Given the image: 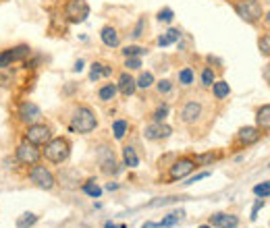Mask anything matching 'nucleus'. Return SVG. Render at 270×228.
<instances>
[{
	"label": "nucleus",
	"instance_id": "45",
	"mask_svg": "<svg viewBox=\"0 0 270 228\" xmlns=\"http://www.w3.org/2000/svg\"><path fill=\"white\" fill-rule=\"evenodd\" d=\"M73 68H75V71L79 73V71H81V68H84V62H81V60H79V62H75V66H73Z\"/></svg>",
	"mask_w": 270,
	"mask_h": 228
},
{
	"label": "nucleus",
	"instance_id": "7",
	"mask_svg": "<svg viewBox=\"0 0 270 228\" xmlns=\"http://www.w3.org/2000/svg\"><path fill=\"white\" fill-rule=\"evenodd\" d=\"M98 162L102 166V172L106 174H116L119 172V166H116V158H114V152L110 150V147H100L98 150Z\"/></svg>",
	"mask_w": 270,
	"mask_h": 228
},
{
	"label": "nucleus",
	"instance_id": "23",
	"mask_svg": "<svg viewBox=\"0 0 270 228\" xmlns=\"http://www.w3.org/2000/svg\"><path fill=\"white\" fill-rule=\"evenodd\" d=\"M212 91H214V96H216L218 100H222V98H227V96L231 94V87H229L227 81H214V83H212Z\"/></svg>",
	"mask_w": 270,
	"mask_h": 228
},
{
	"label": "nucleus",
	"instance_id": "18",
	"mask_svg": "<svg viewBox=\"0 0 270 228\" xmlns=\"http://www.w3.org/2000/svg\"><path fill=\"white\" fill-rule=\"evenodd\" d=\"M256 120H258V127H260L262 131H268V129H270V106H268V104H264L260 110H258Z\"/></svg>",
	"mask_w": 270,
	"mask_h": 228
},
{
	"label": "nucleus",
	"instance_id": "1",
	"mask_svg": "<svg viewBox=\"0 0 270 228\" xmlns=\"http://www.w3.org/2000/svg\"><path fill=\"white\" fill-rule=\"evenodd\" d=\"M44 145H46L44 147L46 160H50V162H54V164H63L69 158V154H71V145H69V141L65 139V137H56V139L46 141Z\"/></svg>",
	"mask_w": 270,
	"mask_h": 228
},
{
	"label": "nucleus",
	"instance_id": "33",
	"mask_svg": "<svg viewBox=\"0 0 270 228\" xmlns=\"http://www.w3.org/2000/svg\"><path fill=\"white\" fill-rule=\"evenodd\" d=\"M216 160V154H202L193 158V164H212Z\"/></svg>",
	"mask_w": 270,
	"mask_h": 228
},
{
	"label": "nucleus",
	"instance_id": "21",
	"mask_svg": "<svg viewBox=\"0 0 270 228\" xmlns=\"http://www.w3.org/2000/svg\"><path fill=\"white\" fill-rule=\"evenodd\" d=\"M123 160H125V166H129V168H135L139 164V158H137L135 150L133 147H129V145L123 150Z\"/></svg>",
	"mask_w": 270,
	"mask_h": 228
},
{
	"label": "nucleus",
	"instance_id": "16",
	"mask_svg": "<svg viewBox=\"0 0 270 228\" xmlns=\"http://www.w3.org/2000/svg\"><path fill=\"white\" fill-rule=\"evenodd\" d=\"M116 89H119L123 96H131L133 91L137 89L135 79H133L131 75H129V73H123V75H121V79H119V87H116Z\"/></svg>",
	"mask_w": 270,
	"mask_h": 228
},
{
	"label": "nucleus",
	"instance_id": "9",
	"mask_svg": "<svg viewBox=\"0 0 270 228\" xmlns=\"http://www.w3.org/2000/svg\"><path fill=\"white\" fill-rule=\"evenodd\" d=\"M17 160L21 164H36L38 160H40V152L36 150V145H31V143H21L19 147H17Z\"/></svg>",
	"mask_w": 270,
	"mask_h": 228
},
{
	"label": "nucleus",
	"instance_id": "35",
	"mask_svg": "<svg viewBox=\"0 0 270 228\" xmlns=\"http://www.w3.org/2000/svg\"><path fill=\"white\" fill-rule=\"evenodd\" d=\"M167 116H169V106H160V108L154 112V120H156V122H162Z\"/></svg>",
	"mask_w": 270,
	"mask_h": 228
},
{
	"label": "nucleus",
	"instance_id": "38",
	"mask_svg": "<svg viewBox=\"0 0 270 228\" xmlns=\"http://www.w3.org/2000/svg\"><path fill=\"white\" fill-rule=\"evenodd\" d=\"M125 66H129V68H131V71H135V68H139V66H142V60H139V58H135V56H129V58H127V62H125Z\"/></svg>",
	"mask_w": 270,
	"mask_h": 228
},
{
	"label": "nucleus",
	"instance_id": "12",
	"mask_svg": "<svg viewBox=\"0 0 270 228\" xmlns=\"http://www.w3.org/2000/svg\"><path fill=\"white\" fill-rule=\"evenodd\" d=\"M171 127L169 124H164V122H154V124H150V127H146V139L150 141H158V139H167V137L171 135Z\"/></svg>",
	"mask_w": 270,
	"mask_h": 228
},
{
	"label": "nucleus",
	"instance_id": "26",
	"mask_svg": "<svg viewBox=\"0 0 270 228\" xmlns=\"http://www.w3.org/2000/svg\"><path fill=\"white\" fill-rule=\"evenodd\" d=\"M38 222V216L36 214H23L21 218L17 220V226L19 228H29V226H33Z\"/></svg>",
	"mask_w": 270,
	"mask_h": 228
},
{
	"label": "nucleus",
	"instance_id": "39",
	"mask_svg": "<svg viewBox=\"0 0 270 228\" xmlns=\"http://www.w3.org/2000/svg\"><path fill=\"white\" fill-rule=\"evenodd\" d=\"M171 87H173V83L167 81V79H164V81H158V91H160V94H169Z\"/></svg>",
	"mask_w": 270,
	"mask_h": 228
},
{
	"label": "nucleus",
	"instance_id": "31",
	"mask_svg": "<svg viewBox=\"0 0 270 228\" xmlns=\"http://www.w3.org/2000/svg\"><path fill=\"white\" fill-rule=\"evenodd\" d=\"M214 83V71L212 68H204V73H202V85L204 87H212Z\"/></svg>",
	"mask_w": 270,
	"mask_h": 228
},
{
	"label": "nucleus",
	"instance_id": "17",
	"mask_svg": "<svg viewBox=\"0 0 270 228\" xmlns=\"http://www.w3.org/2000/svg\"><path fill=\"white\" fill-rule=\"evenodd\" d=\"M100 36H102V42L106 44L108 48H116V46H119V42H121V40H119V33H116L114 27H104Z\"/></svg>",
	"mask_w": 270,
	"mask_h": 228
},
{
	"label": "nucleus",
	"instance_id": "40",
	"mask_svg": "<svg viewBox=\"0 0 270 228\" xmlns=\"http://www.w3.org/2000/svg\"><path fill=\"white\" fill-rule=\"evenodd\" d=\"M181 197H164V199H158V201H152L150 205H167V203H175V201H179Z\"/></svg>",
	"mask_w": 270,
	"mask_h": 228
},
{
	"label": "nucleus",
	"instance_id": "11",
	"mask_svg": "<svg viewBox=\"0 0 270 228\" xmlns=\"http://www.w3.org/2000/svg\"><path fill=\"white\" fill-rule=\"evenodd\" d=\"M19 116H21L23 122L36 124L42 118V110L33 104V102H25V104H21V108H19Z\"/></svg>",
	"mask_w": 270,
	"mask_h": 228
},
{
	"label": "nucleus",
	"instance_id": "46",
	"mask_svg": "<svg viewBox=\"0 0 270 228\" xmlns=\"http://www.w3.org/2000/svg\"><path fill=\"white\" fill-rule=\"evenodd\" d=\"M197 228H212V226H210V224H208V226H197Z\"/></svg>",
	"mask_w": 270,
	"mask_h": 228
},
{
	"label": "nucleus",
	"instance_id": "5",
	"mask_svg": "<svg viewBox=\"0 0 270 228\" xmlns=\"http://www.w3.org/2000/svg\"><path fill=\"white\" fill-rule=\"evenodd\" d=\"M29 178H31V182H36L40 189L50 191L54 187V176L50 174V170H46V166H33L29 170Z\"/></svg>",
	"mask_w": 270,
	"mask_h": 228
},
{
	"label": "nucleus",
	"instance_id": "32",
	"mask_svg": "<svg viewBox=\"0 0 270 228\" xmlns=\"http://www.w3.org/2000/svg\"><path fill=\"white\" fill-rule=\"evenodd\" d=\"M254 193H256L258 197L266 199V197L270 195V185H268V182H262V185H256V187H254Z\"/></svg>",
	"mask_w": 270,
	"mask_h": 228
},
{
	"label": "nucleus",
	"instance_id": "4",
	"mask_svg": "<svg viewBox=\"0 0 270 228\" xmlns=\"http://www.w3.org/2000/svg\"><path fill=\"white\" fill-rule=\"evenodd\" d=\"M67 17L71 23H84L90 17V4L86 0H71L67 4Z\"/></svg>",
	"mask_w": 270,
	"mask_h": 228
},
{
	"label": "nucleus",
	"instance_id": "29",
	"mask_svg": "<svg viewBox=\"0 0 270 228\" xmlns=\"http://www.w3.org/2000/svg\"><path fill=\"white\" fill-rule=\"evenodd\" d=\"M148 50L146 48H142V46H127V48H123V54L127 56H142V54H146Z\"/></svg>",
	"mask_w": 270,
	"mask_h": 228
},
{
	"label": "nucleus",
	"instance_id": "43",
	"mask_svg": "<svg viewBox=\"0 0 270 228\" xmlns=\"http://www.w3.org/2000/svg\"><path fill=\"white\" fill-rule=\"evenodd\" d=\"M104 228H127L125 224H112V222H106L104 224Z\"/></svg>",
	"mask_w": 270,
	"mask_h": 228
},
{
	"label": "nucleus",
	"instance_id": "22",
	"mask_svg": "<svg viewBox=\"0 0 270 228\" xmlns=\"http://www.w3.org/2000/svg\"><path fill=\"white\" fill-rule=\"evenodd\" d=\"M181 38V31L179 29H169L167 33H164V36H160L158 38V44L160 46H171V44H175Z\"/></svg>",
	"mask_w": 270,
	"mask_h": 228
},
{
	"label": "nucleus",
	"instance_id": "20",
	"mask_svg": "<svg viewBox=\"0 0 270 228\" xmlns=\"http://www.w3.org/2000/svg\"><path fill=\"white\" fill-rule=\"evenodd\" d=\"M183 212H173V214H169L167 218H162L156 226H160V228H169V226H175V224H179L181 220H183Z\"/></svg>",
	"mask_w": 270,
	"mask_h": 228
},
{
	"label": "nucleus",
	"instance_id": "15",
	"mask_svg": "<svg viewBox=\"0 0 270 228\" xmlns=\"http://www.w3.org/2000/svg\"><path fill=\"white\" fill-rule=\"evenodd\" d=\"M260 137H262L260 129H256V127H245V129L239 131L237 141H239L241 145H252V143H256L258 139H260Z\"/></svg>",
	"mask_w": 270,
	"mask_h": 228
},
{
	"label": "nucleus",
	"instance_id": "30",
	"mask_svg": "<svg viewBox=\"0 0 270 228\" xmlns=\"http://www.w3.org/2000/svg\"><path fill=\"white\" fill-rule=\"evenodd\" d=\"M179 81H181L183 85H191V83H193V71H191L189 66L183 68V71L179 73Z\"/></svg>",
	"mask_w": 270,
	"mask_h": 228
},
{
	"label": "nucleus",
	"instance_id": "25",
	"mask_svg": "<svg viewBox=\"0 0 270 228\" xmlns=\"http://www.w3.org/2000/svg\"><path fill=\"white\" fill-rule=\"evenodd\" d=\"M84 193H88V195H90V197H93V199H98V197L102 195V189H100L93 180H88L86 185H84Z\"/></svg>",
	"mask_w": 270,
	"mask_h": 228
},
{
	"label": "nucleus",
	"instance_id": "27",
	"mask_svg": "<svg viewBox=\"0 0 270 228\" xmlns=\"http://www.w3.org/2000/svg\"><path fill=\"white\" fill-rule=\"evenodd\" d=\"M135 85L142 87V89L152 87V85H154V75H152V73H142V77H139L137 81H135Z\"/></svg>",
	"mask_w": 270,
	"mask_h": 228
},
{
	"label": "nucleus",
	"instance_id": "42",
	"mask_svg": "<svg viewBox=\"0 0 270 228\" xmlns=\"http://www.w3.org/2000/svg\"><path fill=\"white\" fill-rule=\"evenodd\" d=\"M210 172H199V174H195L193 178H189V180H187V185H191V182H195V180H202V178H206Z\"/></svg>",
	"mask_w": 270,
	"mask_h": 228
},
{
	"label": "nucleus",
	"instance_id": "13",
	"mask_svg": "<svg viewBox=\"0 0 270 228\" xmlns=\"http://www.w3.org/2000/svg\"><path fill=\"white\" fill-rule=\"evenodd\" d=\"M210 226L216 228H237L239 226V218L233 214H214L210 216Z\"/></svg>",
	"mask_w": 270,
	"mask_h": 228
},
{
	"label": "nucleus",
	"instance_id": "2",
	"mask_svg": "<svg viewBox=\"0 0 270 228\" xmlns=\"http://www.w3.org/2000/svg\"><path fill=\"white\" fill-rule=\"evenodd\" d=\"M96 124H98L96 114H93L88 106H81L75 112L73 120H71V131H75V133H90V131L96 129Z\"/></svg>",
	"mask_w": 270,
	"mask_h": 228
},
{
	"label": "nucleus",
	"instance_id": "34",
	"mask_svg": "<svg viewBox=\"0 0 270 228\" xmlns=\"http://www.w3.org/2000/svg\"><path fill=\"white\" fill-rule=\"evenodd\" d=\"M175 19V13H173V8H162L160 13H158V21H164V23H171Z\"/></svg>",
	"mask_w": 270,
	"mask_h": 228
},
{
	"label": "nucleus",
	"instance_id": "44",
	"mask_svg": "<svg viewBox=\"0 0 270 228\" xmlns=\"http://www.w3.org/2000/svg\"><path fill=\"white\" fill-rule=\"evenodd\" d=\"M8 81H10V79L6 75H0V85H8Z\"/></svg>",
	"mask_w": 270,
	"mask_h": 228
},
{
	"label": "nucleus",
	"instance_id": "10",
	"mask_svg": "<svg viewBox=\"0 0 270 228\" xmlns=\"http://www.w3.org/2000/svg\"><path fill=\"white\" fill-rule=\"evenodd\" d=\"M193 168H195L193 160H189V158H181V160H177V162H175V164L171 166V178H173V180L185 178L187 174L191 172Z\"/></svg>",
	"mask_w": 270,
	"mask_h": 228
},
{
	"label": "nucleus",
	"instance_id": "37",
	"mask_svg": "<svg viewBox=\"0 0 270 228\" xmlns=\"http://www.w3.org/2000/svg\"><path fill=\"white\" fill-rule=\"evenodd\" d=\"M260 52H262L264 56L270 54V38H268V36H264V38L260 40Z\"/></svg>",
	"mask_w": 270,
	"mask_h": 228
},
{
	"label": "nucleus",
	"instance_id": "8",
	"mask_svg": "<svg viewBox=\"0 0 270 228\" xmlns=\"http://www.w3.org/2000/svg\"><path fill=\"white\" fill-rule=\"evenodd\" d=\"M29 46H17V48H10V50H4L0 52V68H6L10 62H17V60H23L25 56H29Z\"/></svg>",
	"mask_w": 270,
	"mask_h": 228
},
{
	"label": "nucleus",
	"instance_id": "14",
	"mask_svg": "<svg viewBox=\"0 0 270 228\" xmlns=\"http://www.w3.org/2000/svg\"><path fill=\"white\" fill-rule=\"evenodd\" d=\"M199 116H202V104H199V102H187L181 110L183 122H195Z\"/></svg>",
	"mask_w": 270,
	"mask_h": 228
},
{
	"label": "nucleus",
	"instance_id": "6",
	"mask_svg": "<svg viewBox=\"0 0 270 228\" xmlns=\"http://www.w3.org/2000/svg\"><path fill=\"white\" fill-rule=\"evenodd\" d=\"M25 139L31 145H44L46 141H50V129L46 124H29V129L25 133Z\"/></svg>",
	"mask_w": 270,
	"mask_h": 228
},
{
	"label": "nucleus",
	"instance_id": "28",
	"mask_svg": "<svg viewBox=\"0 0 270 228\" xmlns=\"http://www.w3.org/2000/svg\"><path fill=\"white\" fill-rule=\"evenodd\" d=\"M114 94H116V85L108 83V85H104V87L100 89V100L108 102V100H112V98H114Z\"/></svg>",
	"mask_w": 270,
	"mask_h": 228
},
{
	"label": "nucleus",
	"instance_id": "41",
	"mask_svg": "<svg viewBox=\"0 0 270 228\" xmlns=\"http://www.w3.org/2000/svg\"><path fill=\"white\" fill-rule=\"evenodd\" d=\"M264 205V199H258L256 201V205H254V210H252V220H256L258 218V212H260V208Z\"/></svg>",
	"mask_w": 270,
	"mask_h": 228
},
{
	"label": "nucleus",
	"instance_id": "3",
	"mask_svg": "<svg viewBox=\"0 0 270 228\" xmlns=\"http://www.w3.org/2000/svg\"><path fill=\"white\" fill-rule=\"evenodd\" d=\"M235 10H237V15L248 23H256L262 19V6L258 0H239V2L235 4Z\"/></svg>",
	"mask_w": 270,
	"mask_h": 228
},
{
	"label": "nucleus",
	"instance_id": "36",
	"mask_svg": "<svg viewBox=\"0 0 270 228\" xmlns=\"http://www.w3.org/2000/svg\"><path fill=\"white\" fill-rule=\"evenodd\" d=\"M144 27H146V19H139L131 36H133V38H142V36H144Z\"/></svg>",
	"mask_w": 270,
	"mask_h": 228
},
{
	"label": "nucleus",
	"instance_id": "19",
	"mask_svg": "<svg viewBox=\"0 0 270 228\" xmlns=\"http://www.w3.org/2000/svg\"><path fill=\"white\" fill-rule=\"evenodd\" d=\"M108 75H112V68H110V66L100 64V62H93V64H91V73H90L91 81H98L100 77H108Z\"/></svg>",
	"mask_w": 270,
	"mask_h": 228
},
{
	"label": "nucleus",
	"instance_id": "24",
	"mask_svg": "<svg viewBox=\"0 0 270 228\" xmlns=\"http://www.w3.org/2000/svg\"><path fill=\"white\" fill-rule=\"evenodd\" d=\"M127 129H129V124H127L125 120H114V124H112L114 139H123V137H125V133H127Z\"/></svg>",
	"mask_w": 270,
	"mask_h": 228
}]
</instances>
